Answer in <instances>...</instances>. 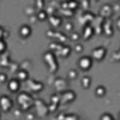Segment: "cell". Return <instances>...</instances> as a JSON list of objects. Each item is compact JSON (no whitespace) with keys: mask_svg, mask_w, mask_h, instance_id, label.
Returning a JSON list of instances; mask_svg holds the SVG:
<instances>
[{"mask_svg":"<svg viewBox=\"0 0 120 120\" xmlns=\"http://www.w3.org/2000/svg\"><path fill=\"white\" fill-rule=\"evenodd\" d=\"M92 67H93V58H92V55H82V56L78 59V68H79L82 72L90 71Z\"/></svg>","mask_w":120,"mask_h":120,"instance_id":"6da1fadb","label":"cell"},{"mask_svg":"<svg viewBox=\"0 0 120 120\" xmlns=\"http://www.w3.org/2000/svg\"><path fill=\"white\" fill-rule=\"evenodd\" d=\"M90 55H92V58H93V61L100 62V61H103V59L106 58V55H107V48H106L105 45H99V47L93 48V51H92Z\"/></svg>","mask_w":120,"mask_h":120,"instance_id":"7a4b0ae2","label":"cell"},{"mask_svg":"<svg viewBox=\"0 0 120 120\" xmlns=\"http://www.w3.org/2000/svg\"><path fill=\"white\" fill-rule=\"evenodd\" d=\"M13 106H14V102H13L11 98H9V96H2L0 98V110L7 113V112H10L13 109Z\"/></svg>","mask_w":120,"mask_h":120,"instance_id":"3957f363","label":"cell"},{"mask_svg":"<svg viewBox=\"0 0 120 120\" xmlns=\"http://www.w3.org/2000/svg\"><path fill=\"white\" fill-rule=\"evenodd\" d=\"M7 88H9V90L11 93H19L20 89H21V81L17 79V78H11L7 82Z\"/></svg>","mask_w":120,"mask_h":120,"instance_id":"277c9868","label":"cell"},{"mask_svg":"<svg viewBox=\"0 0 120 120\" xmlns=\"http://www.w3.org/2000/svg\"><path fill=\"white\" fill-rule=\"evenodd\" d=\"M31 34H33V28H31V26H28V24H23V26H20V28H19V35H20V38L27 40V38L31 37Z\"/></svg>","mask_w":120,"mask_h":120,"instance_id":"5b68a950","label":"cell"},{"mask_svg":"<svg viewBox=\"0 0 120 120\" xmlns=\"http://www.w3.org/2000/svg\"><path fill=\"white\" fill-rule=\"evenodd\" d=\"M107 95V89L105 85H98L96 89H95V96L96 98H105Z\"/></svg>","mask_w":120,"mask_h":120,"instance_id":"8992f818","label":"cell"},{"mask_svg":"<svg viewBox=\"0 0 120 120\" xmlns=\"http://www.w3.org/2000/svg\"><path fill=\"white\" fill-rule=\"evenodd\" d=\"M90 85H92V79H90L89 76H83L82 81H81V86H82L83 89H89Z\"/></svg>","mask_w":120,"mask_h":120,"instance_id":"52a82bcc","label":"cell"},{"mask_svg":"<svg viewBox=\"0 0 120 120\" xmlns=\"http://www.w3.org/2000/svg\"><path fill=\"white\" fill-rule=\"evenodd\" d=\"M17 79H20V81H27L28 79V72L27 71H20V72H17V76H16Z\"/></svg>","mask_w":120,"mask_h":120,"instance_id":"ba28073f","label":"cell"},{"mask_svg":"<svg viewBox=\"0 0 120 120\" xmlns=\"http://www.w3.org/2000/svg\"><path fill=\"white\" fill-rule=\"evenodd\" d=\"M86 28H88V31H85V30H83V38H86V40H89V38H90V37L93 35V34H92V33H93V28H92L90 26H88Z\"/></svg>","mask_w":120,"mask_h":120,"instance_id":"9c48e42d","label":"cell"},{"mask_svg":"<svg viewBox=\"0 0 120 120\" xmlns=\"http://www.w3.org/2000/svg\"><path fill=\"white\" fill-rule=\"evenodd\" d=\"M99 120H116V119H114V116H113L112 113L106 112V113H103V114L100 116V119H99Z\"/></svg>","mask_w":120,"mask_h":120,"instance_id":"30bf717a","label":"cell"},{"mask_svg":"<svg viewBox=\"0 0 120 120\" xmlns=\"http://www.w3.org/2000/svg\"><path fill=\"white\" fill-rule=\"evenodd\" d=\"M7 51V41L6 40H0V54H3Z\"/></svg>","mask_w":120,"mask_h":120,"instance_id":"8fae6325","label":"cell"},{"mask_svg":"<svg viewBox=\"0 0 120 120\" xmlns=\"http://www.w3.org/2000/svg\"><path fill=\"white\" fill-rule=\"evenodd\" d=\"M7 35H9V31L0 26V40H4V37H7Z\"/></svg>","mask_w":120,"mask_h":120,"instance_id":"7c38bea8","label":"cell"},{"mask_svg":"<svg viewBox=\"0 0 120 120\" xmlns=\"http://www.w3.org/2000/svg\"><path fill=\"white\" fill-rule=\"evenodd\" d=\"M78 76V71H69L68 72V78H76Z\"/></svg>","mask_w":120,"mask_h":120,"instance_id":"4fadbf2b","label":"cell"},{"mask_svg":"<svg viewBox=\"0 0 120 120\" xmlns=\"http://www.w3.org/2000/svg\"><path fill=\"white\" fill-rule=\"evenodd\" d=\"M45 17H47V16H45L44 13H41V14L38 13V19H41V20H45Z\"/></svg>","mask_w":120,"mask_h":120,"instance_id":"5bb4252c","label":"cell"},{"mask_svg":"<svg viewBox=\"0 0 120 120\" xmlns=\"http://www.w3.org/2000/svg\"><path fill=\"white\" fill-rule=\"evenodd\" d=\"M116 27H117V28H119V31H120V17L116 20Z\"/></svg>","mask_w":120,"mask_h":120,"instance_id":"9a60e30c","label":"cell"},{"mask_svg":"<svg viewBox=\"0 0 120 120\" xmlns=\"http://www.w3.org/2000/svg\"><path fill=\"white\" fill-rule=\"evenodd\" d=\"M62 2H65V3H68V2H71V0H62Z\"/></svg>","mask_w":120,"mask_h":120,"instance_id":"2e32d148","label":"cell"},{"mask_svg":"<svg viewBox=\"0 0 120 120\" xmlns=\"http://www.w3.org/2000/svg\"><path fill=\"white\" fill-rule=\"evenodd\" d=\"M119 120H120V112H119Z\"/></svg>","mask_w":120,"mask_h":120,"instance_id":"e0dca14e","label":"cell"},{"mask_svg":"<svg viewBox=\"0 0 120 120\" xmlns=\"http://www.w3.org/2000/svg\"><path fill=\"white\" fill-rule=\"evenodd\" d=\"M0 119H2V113H0Z\"/></svg>","mask_w":120,"mask_h":120,"instance_id":"ac0fdd59","label":"cell"}]
</instances>
